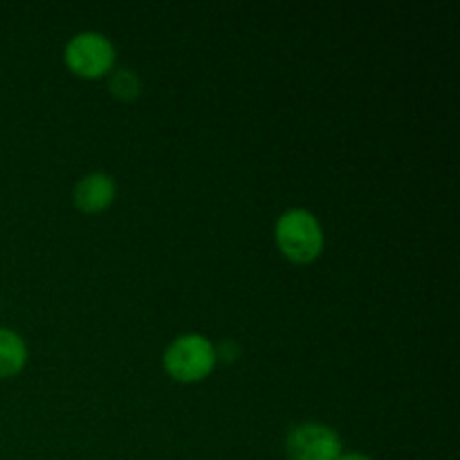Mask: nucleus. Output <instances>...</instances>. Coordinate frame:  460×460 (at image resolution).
<instances>
[{"label": "nucleus", "instance_id": "obj_1", "mask_svg": "<svg viewBox=\"0 0 460 460\" xmlns=\"http://www.w3.org/2000/svg\"><path fill=\"white\" fill-rule=\"evenodd\" d=\"M274 241L288 261L308 265L323 252V229L308 209H288L274 225Z\"/></svg>", "mask_w": 460, "mask_h": 460}, {"label": "nucleus", "instance_id": "obj_2", "mask_svg": "<svg viewBox=\"0 0 460 460\" xmlns=\"http://www.w3.org/2000/svg\"><path fill=\"white\" fill-rule=\"evenodd\" d=\"M162 362H164V371L173 380L191 385V382H200L211 376L216 362H218V350L205 335L187 332L166 349Z\"/></svg>", "mask_w": 460, "mask_h": 460}, {"label": "nucleus", "instance_id": "obj_3", "mask_svg": "<svg viewBox=\"0 0 460 460\" xmlns=\"http://www.w3.org/2000/svg\"><path fill=\"white\" fill-rule=\"evenodd\" d=\"M66 66L84 79H102L115 67V48L97 31H81L66 45Z\"/></svg>", "mask_w": 460, "mask_h": 460}, {"label": "nucleus", "instance_id": "obj_4", "mask_svg": "<svg viewBox=\"0 0 460 460\" xmlns=\"http://www.w3.org/2000/svg\"><path fill=\"white\" fill-rule=\"evenodd\" d=\"M286 452L290 460H335L341 454V438L332 427L304 422L290 429Z\"/></svg>", "mask_w": 460, "mask_h": 460}, {"label": "nucleus", "instance_id": "obj_5", "mask_svg": "<svg viewBox=\"0 0 460 460\" xmlns=\"http://www.w3.org/2000/svg\"><path fill=\"white\" fill-rule=\"evenodd\" d=\"M115 180L108 173H90L81 178L75 187V207L84 214H102L115 200Z\"/></svg>", "mask_w": 460, "mask_h": 460}, {"label": "nucleus", "instance_id": "obj_6", "mask_svg": "<svg viewBox=\"0 0 460 460\" xmlns=\"http://www.w3.org/2000/svg\"><path fill=\"white\" fill-rule=\"evenodd\" d=\"M27 344L18 332L0 328V377H13L25 368Z\"/></svg>", "mask_w": 460, "mask_h": 460}, {"label": "nucleus", "instance_id": "obj_7", "mask_svg": "<svg viewBox=\"0 0 460 460\" xmlns=\"http://www.w3.org/2000/svg\"><path fill=\"white\" fill-rule=\"evenodd\" d=\"M108 88H111V93L115 94L117 99L130 102V99H135L139 93H142V81H139V76L135 75L133 70H126V67H121V70L112 72Z\"/></svg>", "mask_w": 460, "mask_h": 460}, {"label": "nucleus", "instance_id": "obj_8", "mask_svg": "<svg viewBox=\"0 0 460 460\" xmlns=\"http://www.w3.org/2000/svg\"><path fill=\"white\" fill-rule=\"evenodd\" d=\"M335 460H373V458L367 456V454H359V452H349V454L341 452Z\"/></svg>", "mask_w": 460, "mask_h": 460}]
</instances>
